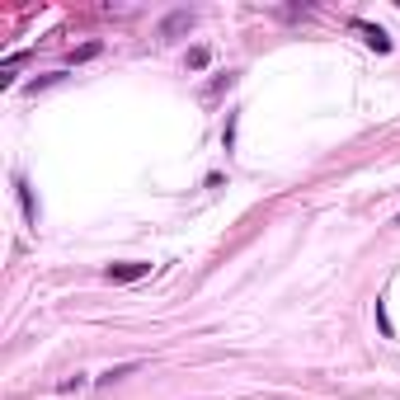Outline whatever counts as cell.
Masks as SVG:
<instances>
[{
  "label": "cell",
  "mask_w": 400,
  "mask_h": 400,
  "mask_svg": "<svg viewBox=\"0 0 400 400\" xmlns=\"http://www.w3.org/2000/svg\"><path fill=\"white\" fill-rule=\"evenodd\" d=\"M80 386H85V377H71V382H62L57 391H62V396H71V391H80Z\"/></svg>",
  "instance_id": "7c38bea8"
},
{
  "label": "cell",
  "mask_w": 400,
  "mask_h": 400,
  "mask_svg": "<svg viewBox=\"0 0 400 400\" xmlns=\"http://www.w3.org/2000/svg\"><path fill=\"white\" fill-rule=\"evenodd\" d=\"M207 62H212V52H207V47H193V52H188V71H202Z\"/></svg>",
  "instance_id": "9c48e42d"
},
{
  "label": "cell",
  "mask_w": 400,
  "mask_h": 400,
  "mask_svg": "<svg viewBox=\"0 0 400 400\" xmlns=\"http://www.w3.org/2000/svg\"><path fill=\"white\" fill-rule=\"evenodd\" d=\"M15 188H19V202H24V217H29V226H38V202H33L29 184H24V179H15Z\"/></svg>",
  "instance_id": "5b68a950"
},
{
  "label": "cell",
  "mask_w": 400,
  "mask_h": 400,
  "mask_svg": "<svg viewBox=\"0 0 400 400\" xmlns=\"http://www.w3.org/2000/svg\"><path fill=\"white\" fill-rule=\"evenodd\" d=\"M151 273V264L146 259H127V264H108V278L113 283H137V278Z\"/></svg>",
  "instance_id": "6da1fadb"
},
{
  "label": "cell",
  "mask_w": 400,
  "mask_h": 400,
  "mask_svg": "<svg viewBox=\"0 0 400 400\" xmlns=\"http://www.w3.org/2000/svg\"><path fill=\"white\" fill-rule=\"evenodd\" d=\"M132 372H137V363H118V368L99 372V377H94V382H99V386H113V382H123V377H132Z\"/></svg>",
  "instance_id": "277c9868"
},
{
  "label": "cell",
  "mask_w": 400,
  "mask_h": 400,
  "mask_svg": "<svg viewBox=\"0 0 400 400\" xmlns=\"http://www.w3.org/2000/svg\"><path fill=\"white\" fill-rule=\"evenodd\" d=\"M377 330H382V339H396V330H391V316H386V302H377Z\"/></svg>",
  "instance_id": "ba28073f"
},
{
  "label": "cell",
  "mask_w": 400,
  "mask_h": 400,
  "mask_svg": "<svg viewBox=\"0 0 400 400\" xmlns=\"http://www.w3.org/2000/svg\"><path fill=\"white\" fill-rule=\"evenodd\" d=\"M354 29L363 33V43H368L372 52H391V38H386V29H377V24H363V19H354Z\"/></svg>",
  "instance_id": "3957f363"
},
{
  "label": "cell",
  "mask_w": 400,
  "mask_h": 400,
  "mask_svg": "<svg viewBox=\"0 0 400 400\" xmlns=\"http://www.w3.org/2000/svg\"><path fill=\"white\" fill-rule=\"evenodd\" d=\"M396 226H400V217H396Z\"/></svg>",
  "instance_id": "4fadbf2b"
},
{
  "label": "cell",
  "mask_w": 400,
  "mask_h": 400,
  "mask_svg": "<svg viewBox=\"0 0 400 400\" xmlns=\"http://www.w3.org/2000/svg\"><path fill=\"white\" fill-rule=\"evenodd\" d=\"M104 52V43L94 38V43H80V47H71V62H90V57H99Z\"/></svg>",
  "instance_id": "52a82bcc"
},
{
  "label": "cell",
  "mask_w": 400,
  "mask_h": 400,
  "mask_svg": "<svg viewBox=\"0 0 400 400\" xmlns=\"http://www.w3.org/2000/svg\"><path fill=\"white\" fill-rule=\"evenodd\" d=\"M236 85V71H226V76H217L212 85H207V90H202V99H217V94H226Z\"/></svg>",
  "instance_id": "8992f818"
},
{
  "label": "cell",
  "mask_w": 400,
  "mask_h": 400,
  "mask_svg": "<svg viewBox=\"0 0 400 400\" xmlns=\"http://www.w3.org/2000/svg\"><path fill=\"white\" fill-rule=\"evenodd\" d=\"M221 146H226V151H236V113L226 118V127H221Z\"/></svg>",
  "instance_id": "8fae6325"
},
{
  "label": "cell",
  "mask_w": 400,
  "mask_h": 400,
  "mask_svg": "<svg viewBox=\"0 0 400 400\" xmlns=\"http://www.w3.org/2000/svg\"><path fill=\"white\" fill-rule=\"evenodd\" d=\"M57 80H62V71H52V76H38V80H29V94L47 90V85H57Z\"/></svg>",
  "instance_id": "30bf717a"
},
{
  "label": "cell",
  "mask_w": 400,
  "mask_h": 400,
  "mask_svg": "<svg viewBox=\"0 0 400 400\" xmlns=\"http://www.w3.org/2000/svg\"><path fill=\"white\" fill-rule=\"evenodd\" d=\"M193 19H198L193 10H174V15H165L160 19V38H179V33H188L193 29Z\"/></svg>",
  "instance_id": "7a4b0ae2"
}]
</instances>
